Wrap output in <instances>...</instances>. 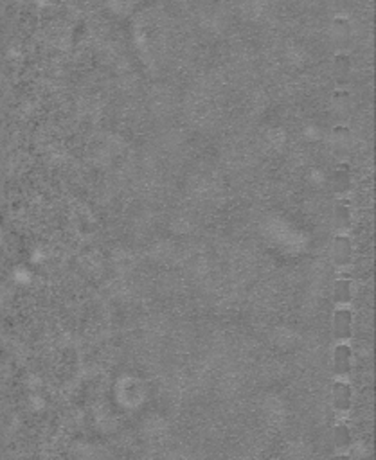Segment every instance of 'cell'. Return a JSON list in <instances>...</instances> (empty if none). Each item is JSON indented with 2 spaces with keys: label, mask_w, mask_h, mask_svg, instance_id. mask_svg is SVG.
Masks as SVG:
<instances>
[{
  "label": "cell",
  "mask_w": 376,
  "mask_h": 460,
  "mask_svg": "<svg viewBox=\"0 0 376 460\" xmlns=\"http://www.w3.org/2000/svg\"><path fill=\"white\" fill-rule=\"evenodd\" d=\"M337 219H339V225H349V221H351V212H349V209L347 207H339L337 209Z\"/></svg>",
  "instance_id": "6"
},
{
  "label": "cell",
  "mask_w": 376,
  "mask_h": 460,
  "mask_svg": "<svg viewBox=\"0 0 376 460\" xmlns=\"http://www.w3.org/2000/svg\"><path fill=\"white\" fill-rule=\"evenodd\" d=\"M335 299L339 302H347L351 299V282L349 280H339L335 284Z\"/></svg>",
  "instance_id": "5"
},
{
  "label": "cell",
  "mask_w": 376,
  "mask_h": 460,
  "mask_svg": "<svg viewBox=\"0 0 376 460\" xmlns=\"http://www.w3.org/2000/svg\"><path fill=\"white\" fill-rule=\"evenodd\" d=\"M349 365H351V351L347 349L346 345H342L335 353V369L337 372L344 374L349 370Z\"/></svg>",
  "instance_id": "3"
},
{
  "label": "cell",
  "mask_w": 376,
  "mask_h": 460,
  "mask_svg": "<svg viewBox=\"0 0 376 460\" xmlns=\"http://www.w3.org/2000/svg\"><path fill=\"white\" fill-rule=\"evenodd\" d=\"M335 333L340 338H347L351 334V313L339 311L335 315Z\"/></svg>",
  "instance_id": "2"
},
{
  "label": "cell",
  "mask_w": 376,
  "mask_h": 460,
  "mask_svg": "<svg viewBox=\"0 0 376 460\" xmlns=\"http://www.w3.org/2000/svg\"><path fill=\"white\" fill-rule=\"evenodd\" d=\"M333 399H335V405L339 408L349 407V401H351V392H349V386L347 385H337L335 388H333Z\"/></svg>",
  "instance_id": "4"
},
{
  "label": "cell",
  "mask_w": 376,
  "mask_h": 460,
  "mask_svg": "<svg viewBox=\"0 0 376 460\" xmlns=\"http://www.w3.org/2000/svg\"><path fill=\"white\" fill-rule=\"evenodd\" d=\"M351 241L347 238H337L333 243V257L339 264H346L351 259Z\"/></svg>",
  "instance_id": "1"
}]
</instances>
